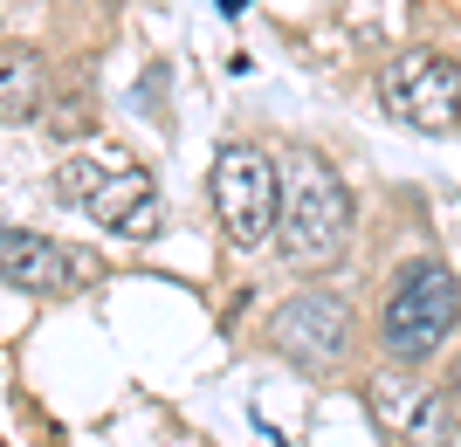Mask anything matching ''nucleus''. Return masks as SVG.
Returning a JSON list of instances; mask_svg holds the SVG:
<instances>
[{"mask_svg":"<svg viewBox=\"0 0 461 447\" xmlns=\"http://www.w3.org/2000/svg\"><path fill=\"white\" fill-rule=\"evenodd\" d=\"M379 97L413 131H455L461 124V62L441 56V49H406V56L385 62Z\"/></svg>","mask_w":461,"mask_h":447,"instance_id":"obj_4","label":"nucleus"},{"mask_svg":"<svg viewBox=\"0 0 461 447\" xmlns=\"http://www.w3.org/2000/svg\"><path fill=\"white\" fill-rule=\"evenodd\" d=\"M213 214H221V234L228 248H262L283 220V165L255 152V145H221L213 158Z\"/></svg>","mask_w":461,"mask_h":447,"instance_id":"obj_3","label":"nucleus"},{"mask_svg":"<svg viewBox=\"0 0 461 447\" xmlns=\"http://www.w3.org/2000/svg\"><path fill=\"white\" fill-rule=\"evenodd\" d=\"M461 324V282L441 269V262H406L393 296H385V317H379V337L400 365H420L447 344V331Z\"/></svg>","mask_w":461,"mask_h":447,"instance_id":"obj_2","label":"nucleus"},{"mask_svg":"<svg viewBox=\"0 0 461 447\" xmlns=\"http://www.w3.org/2000/svg\"><path fill=\"white\" fill-rule=\"evenodd\" d=\"M124 158H131L124 145H111V138H90V145H77V152L62 158L56 193H62V200H77V207H90V193L117 173V165H124Z\"/></svg>","mask_w":461,"mask_h":447,"instance_id":"obj_8","label":"nucleus"},{"mask_svg":"<svg viewBox=\"0 0 461 447\" xmlns=\"http://www.w3.org/2000/svg\"><path fill=\"white\" fill-rule=\"evenodd\" d=\"M276 241L296 269H330L351 241V186L317 152H296L283 165V220Z\"/></svg>","mask_w":461,"mask_h":447,"instance_id":"obj_1","label":"nucleus"},{"mask_svg":"<svg viewBox=\"0 0 461 447\" xmlns=\"http://www.w3.org/2000/svg\"><path fill=\"white\" fill-rule=\"evenodd\" d=\"M41 111V69L28 49H7L0 56V117L7 124H28V117Z\"/></svg>","mask_w":461,"mask_h":447,"instance_id":"obj_9","label":"nucleus"},{"mask_svg":"<svg viewBox=\"0 0 461 447\" xmlns=\"http://www.w3.org/2000/svg\"><path fill=\"white\" fill-rule=\"evenodd\" d=\"M90 214L104 220L111 234H152L158 228V186H152V173L124 158V165L90 193Z\"/></svg>","mask_w":461,"mask_h":447,"instance_id":"obj_7","label":"nucleus"},{"mask_svg":"<svg viewBox=\"0 0 461 447\" xmlns=\"http://www.w3.org/2000/svg\"><path fill=\"white\" fill-rule=\"evenodd\" d=\"M441 392H447V399H455V407H461V358H455V365H447V386H441Z\"/></svg>","mask_w":461,"mask_h":447,"instance_id":"obj_11","label":"nucleus"},{"mask_svg":"<svg viewBox=\"0 0 461 447\" xmlns=\"http://www.w3.org/2000/svg\"><path fill=\"white\" fill-rule=\"evenodd\" d=\"M269 331H276V351H283L289 365L330 371V365H345V351H351V310L324 290H303L276 310Z\"/></svg>","mask_w":461,"mask_h":447,"instance_id":"obj_5","label":"nucleus"},{"mask_svg":"<svg viewBox=\"0 0 461 447\" xmlns=\"http://www.w3.org/2000/svg\"><path fill=\"white\" fill-rule=\"evenodd\" d=\"M0 269H7L14 290H35V296H56V290H69L77 275H90L69 248H56L49 234H28V228L0 234Z\"/></svg>","mask_w":461,"mask_h":447,"instance_id":"obj_6","label":"nucleus"},{"mask_svg":"<svg viewBox=\"0 0 461 447\" xmlns=\"http://www.w3.org/2000/svg\"><path fill=\"white\" fill-rule=\"evenodd\" d=\"M366 399H372V413H379L385 434H406L413 413H420V399H427V386H413L406 371H379V379L366 386Z\"/></svg>","mask_w":461,"mask_h":447,"instance_id":"obj_10","label":"nucleus"}]
</instances>
